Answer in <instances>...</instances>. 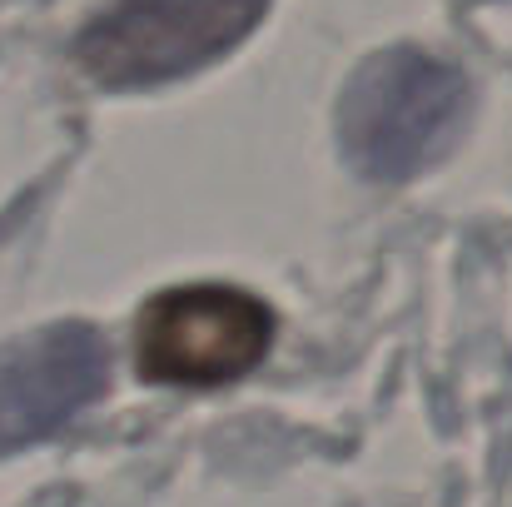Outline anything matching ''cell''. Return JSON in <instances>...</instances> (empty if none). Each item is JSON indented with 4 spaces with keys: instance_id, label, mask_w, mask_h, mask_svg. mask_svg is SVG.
Wrapping results in <instances>:
<instances>
[{
    "instance_id": "cell-3",
    "label": "cell",
    "mask_w": 512,
    "mask_h": 507,
    "mask_svg": "<svg viewBox=\"0 0 512 507\" xmlns=\"http://www.w3.org/2000/svg\"><path fill=\"white\" fill-rule=\"evenodd\" d=\"M274 343L264 299L229 284H184L145 304L135 329V363L150 383L219 388L259 368Z\"/></svg>"
},
{
    "instance_id": "cell-2",
    "label": "cell",
    "mask_w": 512,
    "mask_h": 507,
    "mask_svg": "<svg viewBox=\"0 0 512 507\" xmlns=\"http://www.w3.org/2000/svg\"><path fill=\"white\" fill-rule=\"evenodd\" d=\"M269 0H110L75 40V60L115 90L179 80L234 50Z\"/></svg>"
},
{
    "instance_id": "cell-1",
    "label": "cell",
    "mask_w": 512,
    "mask_h": 507,
    "mask_svg": "<svg viewBox=\"0 0 512 507\" xmlns=\"http://www.w3.org/2000/svg\"><path fill=\"white\" fill-rule=\"evenodd\" d=\"M468 115V80L458 65L398 45L363 60L339 100L348 160L368 179H413L458 135Z\"/></svg>"
},
{
    "instance_id": "cell-4",
    "label": "cell",
    "mask_w": 512,
    "mask_h": 507,
    "mask_svg": "<svg viewBox=\"0 0 512 507\" xmlns=\"http://www.w3.org/2000/svg\"><path fill=\"white\" fill-rule=\"evenodd\" d=\"M110 383L105 338L90 324H50L0 353V453L65 428Z\"/></svg>"
}]
</instances>
